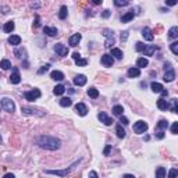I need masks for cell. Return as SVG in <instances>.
I'll return each mask as SVG.
<instances>
[{
    "instance_id": "obj_51",
    "label": "cell",
    "mask_w": 178,
    "mask_h": 178,
    "mask_svg": "<svg viewBox=\"0 0 178 178\" xmlns=\"http://www.w3.org/2000/svg\"><path fill=\"white\" fill-rule=\"evenodd\" d=\"M156 136H157L159 139H161V138H164V132H161V131H160V132H157V135H156Z\"/></svg>"
},
{
    "instance_id": "obj_53",
    "label": "cell",
    "mask_w": 178,
    "mask_h": 178,
    "mask_svg": "<svg viewBox=\"0 0 178 178\" xmlns=\"http://www.w3.org/2000/svg\"><path fill=\"white\" fill-rule=\"evenodd\" d=\"M108 15H110V11H108V10H106V11L103 13V17L106 18V17H108Z\"/></svg>"
},
{
    "instance_id": "obj_25",
    "label": "cell",
    "mask_w": 178,
    "mask_h": 178,
    "mask_svg": "<svg viewBox=\"0 0 178 178\" xmlns=\"http://www.w3.org/2000/svg\"><path fill=\"white\" fill-rule=\"evenodd\" d=\"M147 64H149V61H147L145 57L138 58V61H136V65H138V68H143V67H147Z\"/></svg>"
},
{
    "instance_id": "obj_16",
    "label": "cell",
    "mask_w": 178,
    "mask_h": 178,
    "mask_svg": "<svg viewBox=\"0 0 178 178\" xmlns=\"http://www.w3.org/2000/svg\"><path fill=\"white\" fill-rule=\"evenodd\" d=\"M174 78H175V71L168 68V71H165L164 74V81L165 82H171V81H174Z\"/></svg>"
},
{
    "instance_id": "obj_9",
    "label": "cell",
    "mask_w": 178,
    "mask_h": 178,
    "mask_svg": "<svg viewBox=\"0 0 178 178\" xmlns=\"http://www.w3.org/2000/svg\"><path fill=\"white\" fill-rule=\"evenodd\" d=\"M100 61L104 67H111L113 64H114V58L111 54H103L102 58H100Z\"/></svg>"
},
{
    "instance_id": "obj_42",
    "label": "cell",
    "mask_w": 178,
    "mask_h": 178,
    "mask_svg": "<svg viewBox=\"0 0 178 178\" xmlns=\"http://www.w3.org/2000/svg\"><path fill=\"white\" fill-rule=\"evenodd\" d=\"M170 49H171V51L174 54H178V42H172L170 44Z\"/></svg>"
},
{
    "instance_id": "obj_27",
    "label": "cell",
    "mask_w": 178,
    "mask_h": 178,
    "mask_svg": "<svg viewBox=\"0 0 178 178\" xmlns=\"http://www.w3.org/2000/svg\"><path fill=\"white\" fill-rule=\"evenodd\" d=\"M178 36V26H172L171 29L168 31V38L170 39H175Z\"/></svg>"
},
{
    "instance_id": "obj_41",
    "label": "cell",
    "mask_w": 178,
    "mask_h": 178,
    "mask_svg": "<svg viewBox=\"0 0 178 178\" xmlns=\"http://www.w3.org/2000/svg\"><path fill=\"white\" fill-rule=\"evenodd\" d=\"M145 47H146V44L145 43H142V42H136V46H135L136 51H143L145 50Z\"/></svg>"
},
{
    "instance_id": "obj_28",
    "label": "cell",
    "mask_w": 178,
    "mask_h": 178,
    "mask_svg": "<svg viewBox=\"0 0 178 178\" xmlns=\"http://www.w3.org/2000/svg\"><path fill=\"white\" fill-rule=\"evenodd\" d=\"M88 95L89 97H92V99H96L97 96H99V90L96 88H89L88 89Z\"/></svg>"
},
{
    "instance_id": "obj_34",
    "label": "cell",
    "mask_w": 178,
    "mask_h": 178,
    "mask_svg": "<svg viewBox=\"0 0 178 178\" xmlns=\"http://www.w3.org/2000/svg\"><path fill=\"white\" fill-rule=\"evenodd\" d=\"M67 14H68V10H67V7L63 6L61 8H60V13H58V18L60 19H64L65 17H67Z\"/></svg>"
},
{
    "instance_id": "obj_20",
    "label": "cell",
    "mask_w": 178,
    "mask_h": 178,
    "mask_svg": "<svg viewBox=\"0 0 178 178\" xmlns=\"http://www.w3.org/2000/svg\"><path fill=\"white\" fill-rule=\"evenodd\" d=\"M43 32L47 36H56V35H57V29H56V28H51V26H44Z\"/></svg>"
},
{
    "instance_id": "obj_17",
    "label": "cell",
    "mask_w": 178,
    "mask_h": 178,
    "mask_svg": "<svg viewBox=\"0 0 178 178\" xmlns=\"http://www.w3.org/2000/svg\"><path fill=\"white\" fill-rule=\"evenodd\" d=\"M51 79H54V81H61V79H64V74L61 72V71H51Z\"/></svg>"
},
{
    "instance_id": "obj_47",
    "label": "cell",
    "mask_w": 178,
    "mask_h": 178,
    "mask_svg": "<svg viewBox=\"0 0 178 178\" xmlns=\"http://www.w3.org/2000/svg\"><path fill=\"white\" fill-rule=\"evenodd\" d=\"M127 38H128V32L127 31L122 32V33H121V40H127Z\"/></svg>"
},
{
    "instance_id": "obj_31",
    "label": "cell",
    "mask_w": 178,
    "mask_h": 178,
    "mask_svg": "<svg viewBox=\"0 0 178 178\" xmlns=\"http://www.w3.org/2000/svg\"><path fill=\"white\" fill-rule=\"evenodd\" d=\"M72 102H71L70 97H63L61 100H60V106H63V107H70Z\"/></svg>"
},
{
    "instance_id": "obj_37",
    "label": "cell",
    "mask_w": 178,
    "mask_h": 178,
    "mask_svg": "<svg viewBox=\"0 0 178 178\" xmlns=\"http://www.w3.org/2000/svg\"><path fill=\"white\" fill-rule=\"evenodd\" d=\"M177 103H178V100L175 99V97H174V99H171V106H168V107L171 108V111H172V113H177V111H178Z\"/></svg>"
},
{
    "instance_id": "obj_38",
    "label": "cell",
    "mask_w": 178,
    "mask_h": 178,
    "mask_svg": "<svg viewBox=\"0 0 178 178\" xmlns=\"http://www.w3.org/2000/svg\"><path fill=\"white\" fill-rule=\"evenodd\" d=\"M122 111H124L122 106H118V104H117V106H114V107H113V113H114L115 115H121V114H122Z\"/></svg>"
},
{
    "instance_id": "obj_43",
    "label": "cell",
    "mask_w": 178,
    "mask_h": 178,
    "mask_svg": "<svg viewBox=\"0 0 178 178\" xmlns=\"http://www.w3.org/2000/svg\"><path fill=\"white\" fill-rule=\"evenodd\" d=\"M49 68H50V64H44L43 67H42V68H39V74H43V72H46V71L49 70Z\"/></svg>"
},
{
    "instance_id": "obj_5",
    "label": "cell",
    "mask_w": 178,
    "mask_h": 178,
    "mask_svg": "<svg viewBox=\"0 0 178 178\" xmlns=\"http://www.w3.org/2000/svg\"><path fill=\"white\" fill-rule=\"evenodd\" d=\"M54 51L57 53L58 56H61V57H65L67 54H68V47L63 43H57L54 46Z\"/></svg>"
},
{
    "instance_id": "obj_44",
    "label": "cell",
    "mask_w": 178,
    "mask_h": 178,
    "mask_svg": "<svg viewBox=\"0 0 178 178\" xmlns=\"http://www.w3.org/2000/svg\"><path fill=\"white\" fill-rule=\"evenodd\" d=\"M178 3V0H165V4L167 6H175Z\"/></svg>"
},
{
    "instance_id": "obj_22",
    "label": "cell",
    "mask_w": 178,
    "mask_h": 178,
    "mask_svg": "<svg viewBox=\"0 0 178 178\" xmlns=\"http://www.w3.org/2000/svg\"><path fill=\"white\" fill-rule=\"evenodd\" d=\"M150 88H152V90L154 93H160V92L163 90V85L159 82H152L150 83Z\"/></svg>"
},
{
    "instance_id": "obj_4",
    "label": "cell",
    "mask_w": 178,
    "mask_h": 178,
    "mask_svg": "<svg viewBox=\"0 0 178 178\" xmlns=\"http://www.w3.org/2000/svg\"><path fill=\"white\" fill-rule=\"evenodd\" d=\"M146 129H147V124L145 122V121L139 120L134 124V132L135 134H143Z\"/></svg>"
},
{
    "instance_id": "obj_10",
    "label": "cell",
    "mask_w": 178,
    "mask_h": 178,
    "mask_svg": "<svg viewBox=\"0 0 178 178\" xmlns=\"http://www.w3.org/2000/svg\"><path fill=\"white\" fill-rule=\"evenodd\" d=\"M21 81V76H19V72H18V68L17 67H13V74L10 75V82L11 83H19Z\"/></svg>"
},
{
    "instance_id": "obj_21",
    "label": "cell",
    "mask_w": 178,
    "mask_h": 178,
    "mask_svg": "<svg viewBox=\"0 0 178 178\" xmlns=\"http://www.w3.org/2000/svg\"><path fill=\"white\" fill-rule=\"evenodd\" d=\"M154 51H156V46L154 44H147L145 47V50H143V53H145V56H153Z\"/></svg>"
},
{
    "instance_id": "obj_36",
    "label": "cell",
    "mask_w": 178,
    "mask_h": 178,
    "mask_svg": "<svg viewBox=\"0 0 178 178\" xmlns=\"http://www.w3.org/2000/svg\"><path fill=\"white\" fill-rule=\"evenodd\" d=\"M114 4L117 7H124L129 4V0H114Z\"/></svg>"
},
{
    "instance_id": "obj_33",
    "label": "cell",
    "mask_w": 178,
    "mask_h": 178,
    "mask_svg": "<svg viewBox=\"0 0 178 178\" xmlns=\"http://www.w3.org/2000/svg\"><path fill=\"white\" fill-rule=\"evenodd\" d=\"M64 90H65V88H64V85H57L56 88L53 89V92H54V95H57V96L63 95V93H64Z\"/></svg>"
},
{
    "instance_id": "obj_55",
    "label": "cell",
    "mask_w": 178,
    "mask_h": 178,
    "mask_svg": "<svg viewBox=\"0 0 178 178\" xmlns=\"http://www.w3.org/2000/svg\"><path fill=\"white\" fill-rule=\"evenodd\" d=\"M35 26H39V17L36 15V18H35Z\"/></svg>"
},
{
    "instance_id": "obj_32",
    "label": "cell",
    "mask_w": 178,
    "mask_h": 178,
    "mask_svg": "<svg viewBox=\"0 0 178 178\" xmlns=\"http://www.w3.org/2000/svg\"><path fill=\"white\" fill-rule=\"evenodd\" d=\"M165 168L164 167H159L157 170H156V178H164L165 177Z\"/></svg>"
},
{
    "instance_id": "obj_45",
    "label": "cell",
    "mask_w": 178,
    "mask_h": 178,
    "mask_svg": "<svg viewBox=\"0 0 178 178\" xmlns=\"http://www.w3.org/2000/svg\"><path fill=\"white\" fill-rule=\"evenodd\" d=\"M177 129H178V122H174L171 127V132L172 134H177Z\"/></svg>"
},
{
    "instance_id": "obj_48",
    "label": "cell",
    "mask_w": 178,
    "mask_h": 178,
    "mask_svg": "<svg viewBox=\"0 0 178 178\" xmlns=\"http://www.w3.org/2000/svg\"><path fill=\"white\" fill-rule=\"evenodd\" d=\"M120 122H122L124 125H127V124H128V120L125 118V117H122V115H121V117H120Z\"/></svg>"
},
{
    "instance_id": "obj_50",
    "label": "cell",
    "mask_w": 178,
    "mask_h": 178,
    "mask_svg": "<svg viewBox=\"0 0 178 178\" xmlns=\"http://www.w3.org/2000/svg\"><path fill=\"white\" fill-rule=\"evenodd\" d=\"M93 4H96V6H99V4H102V0H90Z\"/></svg>"
},
{
    "instance_id": "obj_12",
    "label": "cell",
    "mask_w": 178,
    "mask_h": 178,
    "mask_svg": "<svg viewBox=\"0 0 178 178\" xmlns=\"http://www.w3.org/2000/svg\"><path fill=\"white\" fill-rule=\"evenodd\" d=\"M81 38H82V36H81V33H74V35L68 39V44H70V46H72V47H75L76 44L79 43Z\"/></svg>"
},
{
    "instance_id": "obj_24",
    "label": "cell",
    "mask_w": 178,
    "mask_h": 178,
    "mask_svg": "<svg viewBox=\"0 0 178 178\" xmlns=\"http://www.w3.org/2000/svg\"><path fill=\"white\" fill-rule=\"evenodd\" d=\"M157 107H159L160 110H167V108H168V103H167V100H164V99H159V100H157Z\"/></svg>"
},
{
    "instance_id": "obj_6",
    "label": "cell",
    "mask_w": 178,
    "mask_h": 178,
    "mask_svg": "<svg viewBox=\"0 0 178 178\" xmlns=\"http://www.w3.org/2000/svg\"><path fill=\"white\" fill-rule=\"evenodd\" d=\"M74 168V165L71 168H67V170H47L46 174H53V175H58V177H65L71 172V170Z\"/></svg>"
},
{
    "instance_id": "obj_54",
    "label": "cell",
    "mask_w": 178,
    "mask_h": 178,
    "mask_svg": "<svg viewBox=\"0 0 178 178\" xmlns=\"http://www.w3.org/2000/svg\"><path fill=\"white\" fill-rule=\"evenodd\" d=\"M164 68H165V70L171 68V64H170V63H165V64H164Z\"/></svg>"
},
{
    "instance_id": "obj_23",
    "label": "cell",
    "mask_w": 178,
    "mask_h": 178,
    "mask_svg": "<svg viewBox=\"0 0 178 178\" xmlns=\"http://www.w3.org/2000/svg\"><path fill=\"white\" fill-rule=\"evenodd\" d=\"M134 10H131V11H128L127 14H124L122 17H121V22H128V21H131V19L134 18Z\"/></svg>"
},
{
    "instance_id": "obj_52",
    "label": "cell",
    "mask_w": 178,
    "mask_h": 178,
    "mask_svg": "<svg viewBox=\"0 0 178 178\" xmlns=\"http://www.w3.org/2000/svg\"><path fill=\"white\" fill-rule=\"evenodd\" d=\"M110 149H111V145H107V147L104 149V154H108V152H110Z\"/></svg>"
},
{
    "instance_id": "obj_26",
    "label": "cell",
    "mask_w": 178,
    "mask_h": 178,
    "mask_svg": "<svg viewBox=\"0 0 178 178\" xmlns=\"http://www.w3.org/2000/svg\"><path fill=\"white\" fill-rule=\"evenodd\" d=\"M14 22L13 21H8V22H6V24H4V26H3V29H4V32H7V33H10V32L13 31L14 29Z\"/></svg>"
},
{
    "instance_id": "obj_59",
    "label": "cell",
    "mask_w": 178,
    "mask_h": 178,
    "mask_svg": "<svg viewBox=\"0 0 178 178\" xmlns=\"http://www.w3.org/2000/svg\"><path fill=\"white\" fill-rule=\"evenodd\" d=\"M124 177H127V178H134V175H131V174H125Z\"/></svg>"
},
{
    "instance_id": "obj_30",
    "label": "cell",
    "mask_w": 178,
    "mask_h": 178,
    "mask_svg": "<svg viewBox=\"0 0 178 178\" xmlns=\"http://www.w3.org/2000/svg\"><path fill=\"white\" fill-rule=\"evenodd\" d=\"M115 132H117V136H118V138H121V139H122V138H125V134H127L121 125H117V128H115Z\"/></svg>"
},
{
    "instance_id": "obj_39",
    "label": "cell",
    "mask_w": 178,
    "mask_h": 178,
    "mask_svg": "<svg viewBox=\"0 0 178 178\" xmlns=\"http://www.w3.org/2000/svg\"><path fill=\"white\" fill-rule=\"evenodd\" d=\"M168 127V122H167V121L165 120H160L159 122H157V129H164V128H167Z\"/></svg>"
},
{
    "instance_id": "obj_58",
    "label": "cell",
    "mask_w": 178,
    "mask_h": 178,
    "mask_svg": "<svg viewBox=\"0 0 178 178\" xmlns=\"http://www.w3.org/2000/svg\"><path fill=\"white\" fill-rule=\"evenodd\" d=\"M4 177H6V178H14V174H6Z\"/></svg>"
},
{
    "instance_id": "obj_46",
    "label": "cell",
    "mask_w": 178,
    "mask_h": 178,
    "mask_svg": "<svg viewBox=\"0 0 178 178\" xmlns=\"http://www.w3.org/2000/svg\"><path fill=\"white\" fill-rule=\"evenodd\" d=\"M177 174H178V171H177V170H175V168H172L171 171L168 172V177H175Z\"/></svg>"
},
{
    "instance_id": "obj_40",
    "label": "cell",
    "mask_w": 178,
    "mask_h": 178,
    "mask_svg": "<svg viewBox=\"0 0 178 178\" xmlns=\"http://www.w3.org/2000/svg\"><path fill=\"white\" fill-rule=\"evenodd\" d=\"M75 64L76 65H79V67H83V65H86V64H88V60H86V58H76L75 60Z\"/></svg>"
},
{
    "instance_id": "obj_60",
    "label": "cell",
    "mask_w": 178,
    "mask_h": 178,
    "mask_svg": "<svg viewBox=\"0 0 178 178\" xmlns=\"http://www.w3.org/2000/svg\"><path fill=\"white\" fill-rule=\"evenodd\" d=\"M0 142H1V136H0Z\"/></svg>"
},
{
    "instance_id": "obj_19",
    "label": "cell",
    "mask_w": 178,
    "mask_h": 178,
    "mask_svg": "<svg viewBox=\"0 0 178 178\" xmlns=\"http://www.w3.org/2000/svg\"><path fill=\"white\" fill-rule=\"evenodd\" d=\"M8 43L13 44V46H18L21 43V38H19L18 35H11L10 38H8Z\"/></svg>"
},
{
    "instance_id": "obj_15",
    "label": "cell",
    "mask_w": 178,
    "mask_h": 178,
    "mask_svg": "<svg viewBox=\"0 0 178 178\" xmlns=\"http://www.w3.org/2000/svg\"><path fill=\"white\" fill-rule=\"evenodd\" d=\"M74 83H75L76 86H83V85L86 83V76L82 75V74L76 75L75 78H74Z\"/></svg>"
},
{
    "instance_id": "obj_29",
    "label": "cell",
    "mask_w": 178,
    "mask_h": 178,
    "mask_svg": "<svg viewBox=\"0 0 178 178\" xmlns=\"http://www.w3.org/2000/svg\"><path fill=\"white\" fill-rule=\"evenodd\" d=\"M111 56H114L115 58H118V60H121L124 54H122V51H121L120 49H117V47H115V49H111Z\"/></svg>"
},
{
    "instance_id": "obj_7",
    "label": "cell",
    "mask_w": 178,
    "mask_h": 178,
    "mask_svg": "<svg viewBox=\"0 0 178 178\" xmlns=\"http://www.w3.org/2000/svg\"><path fill=\"white\" fill-rule=\"evenodd\" d=\"M103 35L107 38V40H106V47H111V44H114V35H113V31L104 29V31H103Z\"/></svg>"
},
{
    "instance_id": "obj_11",
    "label": "cell",
    "mask_w": 178,
    "mask_h": 178,
    "mask_svg": "<svg viewBox=\"0 0 178 178\" xmlns=\"http://www.w3.org/2000/svg\"><path fill=\"white\" fill-rule=\"evenodd\" d=\"M75 113L79 115H86L88 108H86V106L83 103H78V104H75Z\"/></svg>"
},
{
    "instance_id": "obj_2",
    "label": "cell",
    "mask_w": 178,
    "mask_h": 178,
    "mask_svg": "<svg viewBox=\"0 0 178 178\" xmlns=\"http://www.w3.org/2000/svg\"><path fill=\"white\" fill-rule=\"evenodd\" d=\"M26 100H29V102H33V100H36L40 97V90L39 89H32V90H28L24 93Z\"/></svg>"
},
{
    "instance_id": "obj_1",
    "label": "cell",
    "mask_w": 178,
    "mask_h": 178,
    "mask_svg": "<svg viewBox=\"0 0 178 178\" xmlns=\"http://www.w3.org/2000/svg\"><path fill=\"white\" fill-rule=\"evenodd\" d=\"M38 145L42 149H46V150H57L61 142L57 139V138H53V136H49V135H42L38 138Z\"/></svg>"
},
{
    "instance_id": "obj_13",
    "label": "cell",
    "mask_w": 178,
    "mask_h": 178,
    "mask_svg": "<svg viewBox=\"0 0 178 178\" xmlns=\"http://www.w3.org/2000/svg\"><path fill=\"white\" fill-rule=\"evenodd\" d=\"M21 111H22V114H25V115H39V117L44 115V113H36V110L28 108V107H22L21 108Z\"/></svg>"
},
{
    "instance_id": "obj_18",
    "label": "cell",
    "mask_w": 178,
    "mask_h": 178,
    "mask_svg": "<svg viewBox=\"0 0 178 178\" xmlns=\"http://www.w3.org/2000/svg\"><path fill=\"white\" fill-rule=\"evenodd\" d=\"M140 75V70L138 67H132V68H129L128 70V76L129 78H136V76Z\"/></svg>"
},
{
    "instance_id": "obj_56",
    "label": "cell",
    "mask_w": 178,
    "mask_h": 178,
    "mask_svg": "<svg viewBox=\"0 0 178 178\" xmlns=\"http://www.w3.org/2000/svg\"><path fill=\"white\" fill-rule=\"evenodd\" d=\"M89 175H90V177H93V178H96L97 177V174H96L95 171H92V172H89Z\"/></svg>"
},
{
    "instance_id": "obj_3",
    "label": "cell",
    "mask_w": 178,
    "mask_h": 178,
    "mask_svg": "<svg viewBox=\"0 0 178 178\" xmlns=\"http://www.w3.org/2000/svg\"><path fill=\"white\" fill-rule=\"evenodd\" d=\"M1 107L4 108L6 111H8V113H13L14 110H15V106H14L13 100H10L8 97H3L1 99Z\"/></svg>"
},
{
    "instance_id": "obj_49",
    "label": "cell",
    "mask_w": 178,
    "mask_h": 178,
    "mask_svg": "<svg viewBox=\"0 0 178 178\" xmlns=\"http://www.w3.org/2000/svg\"><path fill=\"white\" fill-rule=\"evenodd\" d=\"M79 57H81V54H79L78 51H74V53H72V58H74V60H76V58H79Z\"/></svg>"
},
{
    "instance_id": "obj_35",
    "label": "cell",
    "mask_w": 178,
    "mask_h": 178,
    "mask_svg": "<svg viewBox=\"0 0 178 178\" xmlns=\"http://www.w3.org/2000/svg\"><path fill=\"white\" fill-rule=\"evenodd\" d=\"M0 67H1L3 70H8V68L11 67V63H10L8 60L4 58V60H1V61H0Z\"/></svg>"
},
{
    "instance_id": "obj_57",
    "label": "cell",
    "mask_w": 178,
    "mask_h": 178,
    "mask_svg": "<svg viewBox=\"0 0 178 178\" xmlns=\"http://www.w3.org/2000/svg\"><path fill=\"white\" fill-rule=\"evenodd\" d=\"M160 93H161V96H168V92H167V90H161Z\"/></svg>"
},
{
    "instance_id": "obj_8",
    "label": "cell",
    "mask_w": 178,
    "mask_h": 178,
    "mask_svg": "<svg viewBox=\"0 0 178 178\" xmlns=\"http://www.w3.org/2000/svg\"><path fill=\"white\" fill-rule=\"evenodd\" d=\"M97 118H99V120H100V122H103L104 125H111V124L114 122V121H113V118H110V117H108L104 111H100V113L97 114Z\"/></svg>"
},
{
    "instance_id": "obj_14",
    "label": "cell",
    "mask_w": 178,
    "mask_h": 178,
    "mask_svg": "<svg viewBox=\"0 0 178 178\" xmlns=\"http://www.w3.org/2000/svg\"><path fill=\"white\" fill-rule=\"evenodd\" d=\"M142 36L145 38V40H149V42H152L153 39H154V35H153V32L149 28H143L142 29Z\"/></svg>"
}]
</instances>
